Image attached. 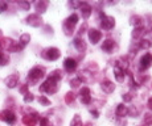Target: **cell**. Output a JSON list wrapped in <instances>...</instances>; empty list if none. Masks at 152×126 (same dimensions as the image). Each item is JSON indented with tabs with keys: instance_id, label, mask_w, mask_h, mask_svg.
I'll list each match as a JSON object with an SVG mask.
<instances>
[{
	"instance_id": "1",
	"label": "cell",
	"mask_w": 152,
	"mask_h": 126,
	"mask_svg": "<svg viewBox=\"0 0 152 126\" xmlns=\"http://www.w3.org/2000/svg\"><path fill=\"white\" fill-rule=\"evenodd\" d=\"M44 75H45V72H44L42 67H34V68H32L28 74V83L29 84H36L40 79L44 78Z\"/></svg>"
},
{
	"instance_id": "2",
	"label": "cell",
	"mask_w": 152,
	"mask_h": 126,
	"mask_svg": "<svg viewBox=\"0 0 152 126\" xmlns=\"http://www.w3.org/2000/svg\"><path fill=\"white\" fill-rule=\"evenodd\" d=\"M41 55H42V58H45L48 60H56L60 58V50L56 48H49L46 50H44Z\"/></svg>"
},
{
	"instance_id": "3",
	"label": "cell",
	"mask_w": 152,
	"mask_h": 126,
	"mask_svg": "<svg viewBox=\"0 0 152 126\" xmlns=\"http://www.w3.org/2000/svg\"><path fill=\"white\" fill-rule=\"evenodd\" d=\"M0 120L10 125H13L15 122H16V116H15L13 112H11V110H3V112L0 113Z\"/></svg>"
},
{
	"instance_id": "4",
	"label": "cell",
	"mask_w": 152,
	"mask_h": 126,
	"mask_svg": "<svg viewBox=\"0 0 152 126\" xmlns=\"http://www.w3.org/2000/svg\"><path fill=\"white\" fill-rule=\"evenodd\" d=\"M5 84H7L8 88H15V87L19 84V75H16V74L10 75L5 79Z\"/></svg>"
},
{
	"instance_id": "5",
	"label": "cell",
	"mask_w": 152,
	"mask_h": 126,
	"mask_svg": "<svg viewBox=\"0 0 152 126\" xmlns=\"http://www.w3.org/2000/svg\"><path fill=\"white\" fill-rule=\"evenodd\" d=\"M64 67L68 72H73L75 68H77V62H75L73 58H66L65 62H64Z\"/></svg>"
},
{
	"instance_id": "6",
	"label": "cell",
	"mask_w": 152,
	"mask_h": 126,
	"mask_svg": "<svg viewBox=\"0 0 152 126\" xmlns=\"http://www.w3.org/2000/svg\"><path fill=\"white\" fill-rule=\"evenodd\" d=\"M27 22L32 26H40L41 25V19L39 17V14H31L27 19Z\"/></svg>"
},
{
	"instance_id": "7",
	"label": "cell",
	"mask_w": 152,
	"mask_h": 126,
	"mask_svg": "<svg viewBox=\"0 0 152 126\" xmlns=\"http://www.w3.org/2000/svg\"><path fill=\"white\" fill-rule=\"evenodd\" d=\"M142 70H144V68H148V67L151 66V63H152V55L151 54H145L144 57L142 58Z\"/></svg>"
},
{
	"instance_id": "8",
	"label": "cell",
	"mask_w": 152,
	"mask_h": 126,
	"mask_svg": "<svg viewBox=\"0 0 152 126\" xmlns=\"http://www.w3.org/2000/svg\"><path fill=\"white\" fill-rule=\"evenodd\" d=\"M81 95V101L85 102V104H87V102H90V91L89 88H82L80 92Z\"/></svg>"
},
{
	"instance_id": "9",
	"label": "cell",
	"mask_w": 152,
	"mask_h": 126,
	"mask_svg": "<svg viewBox=\"0 0 152 126\" xmlns=\"http://www.w3.org/2000/svg\"><path fill=\"white\" fill-rule=\"evenodd\" d=\"M89 38H90V41H91L93 43H97L99 40H101V33H99L98 30H90L89 32Z\"/></svg>"
},
{
	"instance_id": "10",
	"label": "cell",
	"mask_w": 152,
	"mask_h": 126,
	"mask_svg": "<svg viewBox=\"0 0 152 126\" xmlns=\"http://www.w3.org/2000/svg\"><path fill=\"white\" fill-rule=\"evenodd\" d=\"M102 26L104 29H111L114 26V19L113 17H103L102 20Z\"/></svg>"
},
{
	"instance_id": "11",
	"label": "cell",
	"mask_w": 152,
	"mask_h": 126,
	"mask_svg": "<svg viewBox=\"0 0 152 126\" xmlns=\"http://www.w3.org/2000/svg\"><path fill=\"white\" fill-rule=\"evenodd\" d=\"M102 89L106 91L107 93L113 92V91H114V84H113V83H110V81H104V83L102 84Z\"/></svg>"
},
{
	"instance_id": "12",
	"label": "cell",
	"mask_w": 152,
	"mask_h": 126,
	"mask_svg": "<svg viewBox=\"0 0 152 126\" xmlns=\"http://www.w3.org/2000/svg\"><path fill=\"white\" fill-rule=\"evenodd\" d=\"M81 7L83 8V17H85V19H87V17L90 16V13H91V8H90V5H87L86 3L81 4Z\"/></svg>"
},
{
	"instance_id": "13",
	"label": "cell",
	"mask_w": 152,
	"mask_h": 126,
	"mask_svg": "<svg viewBox=\"0 0 152 126\" xmlns=\"http://www.w3.org/2000/svg\"><path fill=\"white\" fill-rule=\"evenodd\" d=\"M46 7H48V3L46 1H40V3H36V8H37V12H45Z\"/></svg>"
},
{
	"instance_id": "14",
	"label": "cell",
	"mask_w": 152,
	"mask_h": 126,
	"mask_svg": "<svg viewBox=\"0 0 152 126\" xmlns=\"http://www.w3.org/2000/svg\"><path fill=\"white\" fill-rule=\"evenodd\" d=\"M8 62H10V58L5 53H0V66H5Z\"/></svg>"
},
{
	"instance_id": "15",
	"label": "cell",
	"mask_w": 152,
	"mask_h": 126,
	"mask_svg": "<svg viewBox=\"0 0 152 126\" xmlns=\"http://www.w3.org/2000/svg\"><path fill=\"white\" fill-rule=\"evenodd\" d=\"M74 46H75V48H77L80 51L85 50V43H83V41L80 40V38H75V40H74Z\"/></svg>"
},
{
	"instance_id": "16",
	"label": "cell",
	"mask_w": 152,
	"mask_h": 126,
	"mask_svg": "<svg viewBox=\"0 0 152 126\" xmlns=\"http://www.w3.org/2000/svg\"><path fill=\"white\" fill-rule=\"evenodd\" d=\"M29 41H31V36H29V34H23V36L20 37V45L25 46Z\"/></svg>"
},
{
	"instance_id": "17",
	"label": "cell",
	"mask_w": 152,
	"mask_h": 126,
	"mask_svg": "<svg viewBox=\"0 0 152 126\" xmlns=\"http://www.w3.org/2000/svg\"><path fill=\"white\" fill-rule=\"evenodd\" d=\"M113 46H114V42H113V41L107 40V41H104V43L102 45V49H103V50H106V51H110Z\"/></svg>"
},
{
	"instance_id": "18",
	"label": "cell",
	"mask_w": 152,
	"mask_h": 126,
	"mask_svg": "<svg viewBox=\"0 0 152 126\" xmlns=\"http://www.w3.org/2000/svg\"><path fill=\"white\" fill-rule=\"evenodd\" d=\"M126 113H127V109L124 108V105H119L118 109H116V114H118L119 117H123Z\"/></svg>"
},
{
	"instance_id": "19",
	"label": "cell",
	"mask_w": 152,
	"mask_h": 126,
	"mask_svg": "<svg viewBox=\"0 0 152 126\" xmlns=\"http://www.w3.org/2000/svg\"><path fill=\"white\" fill-rule=\"evenodd\" d=\"M19 7L21 8L23 11H28L31 5H29V3H27V1H19Z\"/></svg>"
},
{
	"instance_id": "20",
	"label": "cell",
	"mask_w": 152,
	"mask_h": 126,
	"mask_svg": "<svg viewBox=\"0 0 152 126\" xmlns=\"http://www.w3.org/2000/svg\"><path fill=\"white\" fill-rule=\"evenodd\" d=\"M39 102H41L42 105H49V104H50V101H49L45 96H40V97H39Z\"/></svg>"
},
{
	"instance_id": "21",
	"label": "cell",
	"mask_w": 152,
	"mask_h": 126,
	"mask_svg": "<svg viewBox=\"0 0 152 126\" xmlns=\"http://www.w3.org/2000/svg\"><path fill=\"white\" fill-rule=\"evenodd\" d=\"M40 126H52V125H50V121H49L48 118H41V121H40Z\"/></svg>"
},
{
	"instance_id": "22",
	"label": "cell",
	"mask_w": 152,
	"mask_h": 126,
	"mask_svg": "<svg viewBox=\"0 0 152 126\" xmlns=\"http://www.w3.org/2000/svg\"><path fill=\"white\" fill-rule=\"evenodd\" d=\"M33 95L32 93H25V97H24V101L25 102H31V101H33Z\"/></svg>"
},
{
	"instance_id": "23",
	"label": "cell",
	"mask_w": 152,
	"mask_h": 126,
	"mask_svg": "<svg viewBox=\"0 0 152 126\" xmlns=\"http://www.w3.org/2000/svg\"><path fill=\"white\" fill-rule=\"evenodd\" d=\"M7 7H8V4L5 1H0V13L4 12V11L7 9Z\"/></svg>"
},
{
	"instance_id": "24",
	"label": "cell",
	"mask_w": 152,
	"mask_h": 126,
	"mask_svg": "<svg viewBox=\"0 0 152 126\" xmlns=\"http://www.w3.org/2000/svg\"><path fill=\"white\" fill-rule=\"evenodd\" d=\"M78 122H80V117H75L72 122V126H78Z\"/></svg>"
},
{
	"instance_id": "25",
	"label": "cell",
	"mask_w": 152,
	"mask_h": 126,
	"mask_svg": "<svg viewBox=\"0 0 152 126\" xmlns=\"http://www.w3.org/2000/svg\"><path fill=\"white\" fill-rule=\"evenodd\" d=\"M68 95H69V96H68V97H66V101L69 102L70 100H72V101L74 100V96H73V93H68Z\"/></svg>"
},
{
	"instance_id": "26",
	"label": "cell",
	"mask_w": 152,
	"mask_h": 126,
	"mask_svg": "<svg viewBox=\"0 0 152 126\" xmlns=\"http://www.w3.org/2000/svg\"><path fill=\"white\" fill-rule=\"evenodd\" d=\"M148 104H150V108H151V109H152V99H151V100H150V101H148Z\"/></svg>"
},
{
	"instance_id": "27",
	"label": "cell",
	"mask_w": 152,
	"mask_h": 126,
	"mask_svg": "<svg viewBox=\"0 0 152 126\" xmlns=\"http://www.w3.org/2000/svg\"><path fill=\"white\" fill-rule=\"evenodd\" d=\"M0 49H1V45H0Z\"/></svg>"
}]
</instances>
